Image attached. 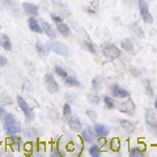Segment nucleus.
I'll list each match as a JSON object with an SVG mask.
<instances>
[{
  "label": "nucleus",
  "mask_w": 157,
  "mask_h": 157,
  "mask_svg": "<svg viewBox=\"0 0 157 157\" xmlns=\"http://www.w3.org/2000/svg\"><path fill=\"white\" fill-rule=\"evenodd\" d=\"M28 25H29V28H30L32 32H36V33H42L43 32L41 25L38 24V21L34 17H32V16H30V18L28 20Z\"/></svg>",
  "instance_id": "13"
},
{
  "label": "nucleus",
  "mask_w": 157,
  "mask_h": 157,
  "mask_svg": "<svg viewBox=\"0 0 157 157\" xmlns=\"http://www.w3.org/2000/svg\"><path fill=\"white\" fill-rule=\"evenodd\" d=\"M4 130L8 135H14L21 131V126L12 114H6L4 115Z\"/></svg>",
  "instance_id": "1"
},
{
  "label": "nucleus",
  "mask_w": 157,
  "mask_h": 157,
  "mask_svg": "<svg viewBox=\"0 0 157 157\" xmlns=\"http://www.w3.org/2000/svg\"><path fill=\"white\" fill-rule=\"evenodd\" d=\"M122 48L127 52H134V43H132L131 39H123L122 41Z\"/></svg>",
  "instance_id": "18"
},
{
  "label": "nucleus",
  "mask_w": 157,
  "mask_h": 157,
  "mask_svg": "<svg viewBox=\"0 0 157 157\" xmlns=\"http://www.w3.org/2000/svg\"><path fill=\"white\" fill-rule=\"evenodd\" d=\"M7 58L6 56H3V55H0V67H4V66H7Z\"/></svg>",
  "instance_id": "34"
},
{
  "label": "nucleus",
  "mask_w": 157,
  "mask_h": 157,
  "mask_svg": "<svg viewBox=\"0 0 157 157\" xmlns=\"http://www.w3.org/2000/svg\"><path fill=\"white\" fill-rule=\"evenodd\" d=\"M45 85L47 88V90L50 93H56L59 90V85L51 73H46L45 75Z\"/></svg>",
  "instance_id": "7"
},
{
  "label": "nucleus",
  "mask_w": 157,
  "mask_h": 157,
  "mask_svg": "<svg viewBox=\"0 0 157 157\" xmlns=\"http://www.w3.org/2000/svg\"><path fill=\"white\" fill-rule=\"evenodd\" d=\"M155 109L157 110V98H156V100H155Z\"/></svg>",
  "instance_id": "37"
},
{
  "label": "nucleus",
  "mask_w": 157,
  "mask_h": 157,
  "mask_svg": "<svg viewBox=\"0 0 157 157\" xmlns=\"http://www.w3.org/2000/svg\"><path fill=\"white\" fill-rule=\"evenodd\" d=\"M104 102H105V105H106L107 109H114V107H115L114 101H113L110 97H104Z\"/></svg>",
  "instance_id": "26"
},
{
  "label": "nucleus",
  "mask_w": 157,
  "mask_h": 157,
  "mask_svg": "<svg viewBox=\"0 0 157 157\" xmlns=\"http://www.w3.org/2000/svg\"><path fill=\"white\" fill-rule=\"evenodd\" d=\"M22 8H24V11H25V13H28L29 16H32V17H36L38 16V7L36 6V4H32V3H24L22 4Z\"/></svg>",
  "instance_id": "10"
},
{
  "label": "nucleus",
  "mask_w": 157,
  "mask_h": 157,
  "mask_svg": "<svg viewBox=\"0 0 157 157\" xmlns=\"http://www.w3.org/2000/svg\"><path fill=\"white\" fill-rule=\"evenodd\" d=\"M131 30H132V33H134L136 37H139V38H141L144 36V34L141 33V29L137 26V24H132V25H131Z\"/></svg>",
  "instance_id": "22"
},
{
  "label": "nucleus",
  "mask_w": 157,
  "mask_h": 157,
  "mask_svg": "<svg viewBox=\"0 0 157 157\" xmlns=\"http://www.w3.org/2000/svg\"><path fill=\"white\" fill-rule=\"evenodd\" d=\"M64 80H66V85L67 86H80V82H78L75 77H68L67 76Z\"/></svg>",
  "instance_id": "21"
},
{
  "label": "nucleus",
  "mask_w": 157,
  "mask_h": 157,
  "mask_svg": "<svg viewBox=\"0 0 157 157\" xmlns=\"http://www.w3.org/2000/svg\"><path fill=\"white\" fill-rule=\"evenodd\" d=\"M0 46H2L4 50L7 51H11L12 50V43H11V39L7 34H0Z\"/></svg>",
  "instance_id": "11"
},
{
  "label": "nucleus",
  "mask_w": 157,
  "mask_h": 157,
  "mask_svg": "<svg viewBox=\"0 0 157 157\" xmlns=\"http://www.w3.org/2000/svg\"><path fill=\"white\" fill-rule=\"evenodd\" d=\"M36 48H37V51L39 54V56H46V50H45V47H43V45L41 42H37Z\"/></svg>",
  "instance_id": "25"
},
{
  "label": "nucleus",
  "mask_w": 157,
  "mask_h": 157,
  "mask_svg": "<svg viewBox=\"0 0 157 157\" xmlns=\"http://www.w3.org/2000/svg\"><path fill=\"white\" fill-rule=\"evenodd\" d=\"M145 122L148 126V130L151 131V134H153L157 137V118L155 115V111L152 109L145 110Z\"/></svg>",
  "instance_id": "2"
},
{
  "label": "nucleus",
  "mask_w": 157,
  "mask_h": 157,
  "mask_svg": "<svg viewBox=\"0 0 157 157\" xmlns=\"http://www.w3.org/2000/svg\"><path fill=\"white\" fill-rule=\"evenodd\" d=\"M110 92H111V94L114 96V97H118V98H126V97H128V92H127L126 89H123L122 86H119L118 84H113L111 88H110Z\"/></svg>",
  "instance_id": "9"
},
{
  "label": "nucleus",
  "mask_w": 157,
  "mask_h": 157,
  "mask_svg": "<svg viewBox=\"0 0 157 157\" xmlns=\"http://www.w3.org/2000/svg\"><path fill=\"white\" fill-rule=\"evenodd\" d=\"M130 155H131V156H143L144 152H143V151H139L137 148H131Z\"/></svg>",
  "instance_id": "30"
},
{
  "label": "nucleus",
  "mask_w": 157,
  "mask_h": 157,
  "mask_svg": "<svg viewBox=\"0 0 157 157\" xmlns=\"http://www.w3.org/2000/svg\"><path fill=\"white\" fill-rule=\"evenodd\" d=\"M55 73L59 76V77H62V78H66L68 75H67V72H66V70H63L62 67H59V66H56L55 67Z\"/></svg>",
  "instance_id": "24"
},
{
  "label": "nucleus",
  "mask_w": 157,
  "mask_h": 157,
  "mask_svg": "<svg viewBox=\"0 0 157 157\" xmlns=\"http://www.w3.org/2000/svg\"><path fill=\"white\" fill-rule=\"evenodd\" d=\"M41 28H42V30L45 32V33H46V34H47V36L50 37V38H55L56 33L54 32V29H52L50 25H48V24H47L46 21H42V24H41Z\"/></svg>",
  "instance_id": "15"
},
{
  "label": "nucleus",
  "mask_w": 157,
  "mask_h": 157,
  "mask_svg": "<svg viewBox=\"0 0 157 157\" xmlns=\"http://www.w3.org/2000/svg\"><path fill=\"white\" fill-rule=\"evenodd\" d=\"M58 32L62 34L63 37H68L71 34V30H70V28H68L67 24L64 22H60V24H58Z\"/></svg>",
  "instance_id": "17"
},
{
  "label": "nucleus",
  "mask_w": 157,
  "mask_h": 157,
  "mask_svg": "<svg viewBox=\"0 0 157 157\" xmlns=\"http://www.w3.org/2000/svg\"><path fill=\"white\" fill-rule=\"evenodd\" d=\"M92 85H93V88H94L96 90L102 89V86H104V80H102V77L96 76V77L92 80Z\"/></svg>",
  "instance_id": "19"
},
{
  "label": "nucleus",
  "mask_w": 157,
  "mask_h": 157,
  "mask_svg": "<svg viewBox=\"0 0 157 157\" xmlns=\"http://www.w3.org/2000/svg\"><path fill=\"white\" fill-rule=\"evenodd\" d=\"M48 47L51 48L54 52H56L58 55H63V56H68L70 55V51H68V47L66 45H63L62 42L58 41H51L48 43Z\"/></svg>",
  "instance_id": "4"
},
{
  "label": "nucleus",
  "mask_w": 157,
  "mask_h": 157,
  "mask_svg": "<svg viewBox=\"0 0 157 157\" xmlns=\"http://www.w3.org/2000/svg\"><path fill=\"white\" fill-rule=\"evenodd\" d=\"M84 45H85V47L89 50V52H92V54H94L96 52V48H94V46H93V43L92 42H89V41H85L84 42Z\"/></svg>",
  "instance_id": "29"
},
{
  "label": "nucleus",
  "mask_w": 157,
  "mask_h": 157,
  "mask_svg": "<svg viewBox=\"0 0 157 157\" xmlns=\"http://www.w3.org/2000/svg\"><path fill=\"white\" fill-rule=\"evenodd\" d=\"M101 48L104 55L109 59H115L121 56V50L115 45H113V43H105V45H102Z\"/></svg>",
  "instance_id": "3"
},
{
  "label": "nucleus",
  "mask_w": 157,
  "mask_h": 157,
  "mask_svg": "<svg viewBox=\"0 0 157 157\" xmlns=\"http://www.w3.org/2000/svg\"><path fill=\"white\" fill-rule=\"evenodd\" d=\"M89 101L92 102V104H98V102H100V98H98V96H93V94H90L89 96Z\"/></svg>",
  "instance_id": "32"
},
{
  "label": "nucleus",
  "mask_w": 157,
  "mask_h": 157,
  "mask_svg": "<svg viewBox=\"0 0 157 157\" xmlns=\"http://www.w3.org/2000/svg\"><path fill=\"white\" fill-rule=\"evenodd\" d=\"M17 104H18V106H20V109L22 110V113L25 114L26 121H28V122L33 121V119H34V114H33V111L30 110V107H29V105H28V102H26L25 100H24V98H22L21 96H17Z\"/></svg>",
  "instance_id": "6"
},
{
  "label": "nucleus",
  "mask_w": 157,
  "mask_h": 157,
  "mask_svg": "<svg viewBox=\"0 0 157 157\" xmlns=\"http://www.w3.org/2000/svg\"><path fill=\"white\" fill-rule=\"evenodd\" d=\"M145 90L148 92L147 94H148L149 97H152L153 96V92H152V89H151V85H149V81H145Z\"/></svg>",
  "instance_id": "31"
},
{
  "label": "nucleus",
  "mask_w": 157,
  "mask_h": 157,
  "mask_svg": "<svg viewBox=\"0 0 157 157\" xmlns=\"http://www.w3.org/2000/svg\"><path fill=\"white\" fill-rule=\"evenodd\" d=\"M139 9H140L141 18H143L147 24H152V22H153V17H152V14L149 12L148 4L145 3V0H139Z\"/></svg>",
  "instance_id": "5"
},
{
  "label": "nucleus",
  "mask_w": 157,
  "mask_h": 157,
  "mask_svg": "<svg viewBox=\"0 0 157 157\" xmlns=\"http://www.w3.org/2000/svg\"><path fill=\"white\" fill-rule=\"evenodd\" d=\"M94 132L98 137H106L109 135V128L104 124H94Z\"/></svg>",
  "instance_id": "12"
},
{
  "label": "nucleus",
  "mask_w": 157,
  "mask_h": 157,
  "mask_svg": "<svg viewBox=\"0 0 157 157\" xmlns=\"http://www.w3.org/2000/svg\"><path fill=\"white\" fill-rule=\"evenodd\" d=\"M81 136H82V140L86 141V143H93V141H94V135H93V132H92V130L89 128V127L82 131Z\"/></svg>",
  "instance_id": "16"
},
{
  "label": "nucleus",
  "mask_w": 157,
  "mask_h": 157,
  "mask_svg": "<svg viewBox=\"0 0 157 157\" xmlns=\"http://www.w3.org/2000/svg\"><path fill=\"white\" fill-rule=\"evenodd\" d=\"M51 18H52V21H55L56 24H60V22H63V20L59 17V16H56V14H52L51 13Z\"/></svg>",
  "instance_id": "35"
},
{
  "label": "nucleus",
  "mask_w": 157,
  "mask_h": 157,
  "mask_svg": "<svg viewBox=\"0 0 157 157\" xmlns=\"http://www.w3.org/2000/svg\"><path fill=\"white\" fill-rule=\"evenodd\" d=\"M119 111L122 113H126V114L128 115H134L135 113V105L134 102H132V100H127L126 102H122V104H119Z\"/></svg>",
  "instance_id": "8"
},
{
  "label": "nucleus",
  "mask_w": 157,
  "mask_h": 157,
  "mask_svg": "<svg viewBox=\"0 0 157 157\" xmlns=\"http://www.w3.org/2000/svg\"><path fill=\"white\" fill-rule=\"evenodd\" d=\"M118 148H119V141H118V140H113L111 141V149H114V151H117Z\"/></svg>",
  "instance_id": "33"
},
{
  "label": "nucleus",
  "mask_w": 157,
  "mask_h": 157,
  "mask_svg": "<svg viewBox=\"0 0 157 157\" xmlns=\"http://www.w3.org/2000/svg\"><path fill=\"white\" fill-rule=\"evenodd\" d=\"M89 153H90V156H93V157H98V156H100V151H98V147H97V145H92L90 148H89Z\"/></svg>",
  "instance_id": "27"
},
{
  "label": "nucleus",
  "mask_w": 157,
  "mask_h": 157,
  "mask_svg": "<svg viewBox=\"0 0 157 157\" xmlns=\"http://www.w3.org/2000/svg\"><path fill=\"white\" fill-rule=\"evenodd\" d=\"M86 115H88V118H89L90 121H93V122L97 119V113L93 111V110H86Z\"/></svg>",
  "instance_id": "28"
},
{
  "label": "nucleus",
  "mask_w": 157,
  "mask_h": 157,
  "mask_svg": "<svg viewBox=\"0 0 157 157\" xmlns=\"http://www.w3.org/2000/svg\"><path fill=\"white\" fill-rule=\"evenodd\" d=\"M121 126L123 127L124 130L128 131V132H134V130H135L134 123H131L130 121H124V119H122V121H121Z\"/></svg>",
  "instance_id": "20"
},
{
  "label": "nucleus",
  "mask_w": 157,
  "mask_h": 157,
  "mask_svg": "<svg viewBox=\"0 0 157 157\" xmlns=\"http://www.w3.org/2000/svg\"><path fill=\"white\" fill-rule=\"evenodd\" d=\"M63 117H64L67 121L71 118V106L68 104H66L64 106H63Z\"/></svg>",
  "instance_id": "23"
},
{
  "label": "nucleus",
  "mask_w": 157,
  "mask_h": 157,
  "mask_svg": "<svg viewBox=\"0 0 157 157\" xmlns=\"http://www.w3.org/2000/svg\"><path fill=\"white\" fill-rule=\"evenodd\" d=\"M68 126H70V128L75 132L81 131V122L78 121L77 118H70V119H68Z\"/></svg>",
  "instance_id": "14"
},
{
  "label": "nucleus",
  "mask_w": 157,
  "mask_h": 157,
  "mask_svg": "<svg viewBox=\"0 0 157 157\" xmlns=\"http://www.w3.org/2000/svg\"><path fill=\"white\" fill-rule=\"evenodd\" d=\"M6 115V111H4L3 107H0V117H4Z\"/></svg>",
  "instance_id": "36"
}]
</instances>
